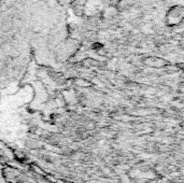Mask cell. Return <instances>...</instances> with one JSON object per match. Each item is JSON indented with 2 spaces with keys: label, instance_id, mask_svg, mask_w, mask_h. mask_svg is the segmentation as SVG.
I'll return each mask as SVG.
<instances>
[{
  "label": "cell",
  "instance_id": "cell-1",
  "mask_svg": "<svg viewBox=\"0 0 184 183\" xmlns=\"http://www.w3.org/2000/svg\"><path fill=\"white\" fill-rule=\"evenodd\" d=\"M143 62L145 65L150 67H156V68H159V67H165L167 65H169L167 60L163 58H158V57H154V56H152V57H147L143 60Z\"/></svg>",
  "mask_w": 184,
  "mask_h": 183
},
{
  "label": "cell",
  "instance_id": "cell-2",
  "mask_svg": "<svg viewBox=\"0 0 184 183\" xmlns=\"http://www.w3.org/2000/svg\"><path fill=\"white\" fill-rule=\"evenodd\" d=\"M118 10L115 7H108L104 11H103V17L104 18H111L114 17L115 15H118Z\"/></svg>",
  "mask_w": 184,
  "mask_h": 183
},
{
  "label": "cell",
  "instance_id": "cell-3",
  "mask_svg": "<svg viewBox=\"0 0 184 183\" xmlns=\"http://www.w3.org/2000/svg\"><path fill=\"white\" fill-rule=\"evenodd\" d=\"M60 1H62V3H63V4H66V6H68V4L73 3L75 0H60Z\"/></svg>",
  "mask_w": 184,
  "mask_h": 183
},
{
  "label": "cell",
  "instance_id": "cell-4",
  "mask_svg": "<svg viewBox=\"0 0 184 183\" xmlns=\"http://www.w3.org/2000/svg\"><path fill=\"white\" fill-rule=\"evenodd\" d=\"M0 183H3V180H2V176H1V173H0Z\"/></svg>",
  "mask_w": 184,
  "mask_h": 183
}]
</instances>
